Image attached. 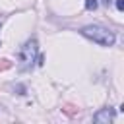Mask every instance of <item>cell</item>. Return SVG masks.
<instances>
[{
    "label": "cell",
    "mask_w": 124,
    "mask_h": 124,
    "mask_svg": "<svg viewBox=\"0 0 124 124\" xmlns=\"http://www.w3.org/2000/svg\"><path fill=\"white\" fill-rule=\"evenodd\" d=\"M79 33H81L85 39H89V41H93V43H97V45H101V46H112L114 41H116V35H114L108 27L99 25V23L85 25V27L79 29Z\"/></svg>",
    "instance_id": "6da1fadb"
},
{
    "label": "cell",
    "mask_w": 124,
    "mask_h": 124,
    "mask_svg": "<svg viewBox=\"0 0 124 124\" xmlns=\"http://www.w3.org/2000/svg\"><path fill=\"white\" fill-rule=\"evenodd\" d=\"M37 50H39L37 39L25 41V45H23L21 50H19V66H17L19 72H27V70L33 68V62H35V58H37Z\"/></svg>",
    "instance_id": "7a4b0ae2"
},
{
    "label": "cell",
    "mask_w": 124,
    "mask_h": 124,
    "mask_svg": "<svg viewBox=\"0 0 124 124\" xmlns=\"http://www.w3.org/2000/svg\"><path fill=\"white\" fill-rule=\"evenodd\" d=\"M112 120H114V110L110 107L108 108H101L99 112L93 114V122H97V124H108Z\"/></svg>",
    "instance_id": "3957f363"
},
{
    "label": "cell",
    "mask_w": 124,
    "mask_h": 124,
    "mask_svg": "<svg viewBox=\"0 0 124 124\" xmlns=\"http://www.w3.org/2000/svg\"><path fill=\"white\" fill-rule=\"evenodd\" d=\"M97 6H99V2L97 0H85V10H97Z\"/></svg>",
    "instance_id": "277c9868"
},
{
    "label": "cell",
    "mask_w": 124,
    "mask_h": 124,
    "mask_svg": "<svg viewBox=\"0 0 124 124\" xmlns=\"http://www.w3.org/2000/svg\"><path fill=\"white\" fill-rule=\"evenodd\" d=\"M116 10H118V12L124 10V0H116Z\"/></svg>",
    "instance_id": "5b68a950"
},
{
    "label": "cell",
    "mask_w": 124,
    "mask_h": 124,
    "mask_svg": "<svg viewBox=\"0 0 124 124\" xmlns=\"http://www.w3.org/2000/svg\"><path fill=\"white\" fill-rule=\"evenodd\" d=\"M101 2H103V4H107V6H108V4H110V2H112V0H101Z\"/></svg>",
    "instance_id": "8992f818"
},
{
    "label": "cell",
    "mask_w": 124,
    "mask_h": 124,
    "mask_svg": "<svg viewBox=\"0 0 124 124\" xmlns=\"http://www.w3.org/2000/svg\"><path fill=\"white\" fill-rule=\"evenodd\" d=\"M0 27H2V23H0Z\"/></svg>",
    "instance_id": "52a82bcc"
},
{
    "label": "cell",
    "mask_w": 124,
    "mask_h": 124,
    "mask_svg": "<svg viewBox=\"0 0 124 124\" xmlns=\"http://www.w3.org/2000/svg\"><path fill=\"white\" fill-rule=\"evenodd\" d=\"M0 46H2V45H0Z\"/></svg>",
    "instance_id": "ba28073f"
}]
</instances>
